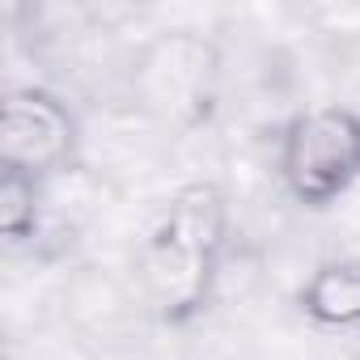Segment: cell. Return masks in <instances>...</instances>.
<instances>
[{
	"mask_svg": "<svg viewBox=\"0 0 360 360\" xmlns=\"http://www.w3.org/2000/svg\"><path fill=\"white\" fill-rule=\"evenodd\" d=\"M221 242V200L212 187H191L169 204L148 246V288L165 314L191 309L208 284L212 250Z\"/></svg>",
	"mask_w": 360,
	"mask_h": 360,
	"instance_id": "6da1fadb",
	"label": "cell"
},
{
	"mask_svg": "<svg viewBox=\"0 0 360 360\" xmlns=\"http://www.w3.org/2000/svg\"><path fill=\"white\" fill-rule=\"evenodd\" d=\"M284 174L301 200H330L360 174V119L347 110H318L292 123L284 144Z\"/></svg>",
	"mask_w": 360,
	"mask_h": 360,
	"instance_id": "7a4b0ae2",
	"label": "cell"
},
{
	"mask_svg": "<svg viewBox=\"0 0 360 360\" xmlns=\"http://www.w3.org/2000/svg\"><path fill=\"white\" fill-rule=\"evenodd\" d=\"M26 131H34V165H47L60 157L64 140H68V123L64 115L43 102V98H13L5 106V144H9V165L22 157V140Z\"/></svg>",
	"mask_w": 360,
	"mask_h": 360,
	"instance_id": "3957f363",
	"label": "cell"
},
{
	"mask_svg": "<svg viewBox=\"0 0 360 360\" xmlns=\"http://www.w3.org/2000/svg\"><path fill=\"white\" fill-rule=\"evenodd\" d=\"M305 301L326 322H360V267H326L309 284Z\"/></svg>",
	"mask_w": 360,
	"mask_h": 360,
	"instance_id": "277c9868",
	"label": "cell"
}]
</instances>
